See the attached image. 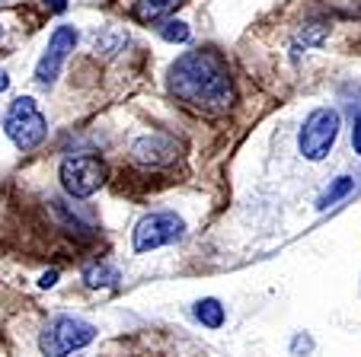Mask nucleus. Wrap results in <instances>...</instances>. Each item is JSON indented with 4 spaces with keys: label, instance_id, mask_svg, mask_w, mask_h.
Here are the masks:
<instances>
[{
    "label": "nucleus",
    "instance_id": "nucleus-1",
    "mask_svg": "<svg viewBox=\"0 0 361 357\" xmlns=\"http://www.w3.org/2000/svg\"><path fill=\"white\" fill-rule=\"evenodd\" d=\"M170 93L202 115H224L233 106V80L218 51H185L170 68Z\"/></svg>",
    "mask_w": 361,
    "mask_h": 357
},
{
    "label": "nucleus",
    "instance_id": "nucleus-2",
    "mask_svg": "<svg viewBox=\"0 0 361 357\" xmlns=\"http://www.w3.org/2000/svg\"><path fill=\"white\" fill-rule=\"evenodd\" d=\"M96 338V325L77 316H58L42 329L39 335V351L45 357H68L74 351L87 348Z\"/></svg>",
    "mask_w": 361,
    "mask_h": 357
},
{
    "label": "nucleus",
    "instance_id": "nucleus-3",
    "mask_svg": "<svg viewBox=\"0 0 361 357\" xmlns=\"http://www.w3.org/2000/svg\"><path fill=\"white\" fill-rule=\"evenodd\" d=\"M339 128H342V118L336 108H317V112H310L298 134L300 156H304V160H314V163L326 160L336 137H339Z\"/></svg>",
    "mask_w": 361,
    "mask_h": 357
},
{
    "label": "nucleus",
    "instance_id": "nucleus-4",
    "mask_svg": "<svg viewBox=\"0 0 361 357\" xmlns=\"http://www.w3.org/2000/svg\"><path fill=\"white\" fill-rule=\"evenodd\" d=\"M4 131H7V137L20 150H32V147H39V144L45 141L48 122H45V115L39 112L35 99L20 96V99H13V106H10L7 122H4Z\"/></svg>",
    "mask_w": 361,
    "mask_h": 357
},
{
    "label": "nucleus",
    "instance_id": "nucleus-5",
    "mask_svg": "<svg viewBox=\"0 0 361 357\" xmlns=\"http://www.w3.org/2000/svg\"><path fill=\"white\" fill-rule=\"evenodd\" d=\"M61 185L71 198H90L102 189L106 182V163L93 154H80V156H68L61 163Z\"/></svg>",
    "mask_w": 361,
    "mask_h": 357
},
{
    "label": "nucleus",
    "instance_id": "nucleus-6",
    "mask_svg": "<svg viewBox=\"0 0 361 357\" xmlns=\"http://www.w3.org/2000/svg\"><path fill=\"white\" fill-rule=\"evenodd\" d=\"M185 223L173 211H154V214L141 217L135 227V252H154L160 246H170L183 239Z\"/></svg>",
    "mask_w": 361,
    "mask_h": 357
},
{
    "label": "nucleus",
    "instance_id": "nucleus-7",
    "mask_svg": "<svg viewBox=\"0 0 361 357\" xmlns=\"http://www.w3.org/2000/svg\"><path fill=\"white\" fill-rule=\"evenodd\" d=\"M74 45H77L74 26H58L55 32H51V39H48V45H45V54L39 58V68H35V83H39V87L48 89L58 80V74H61L64 61L71 58Z\"/></svg>",
    "mask_w": 361,
    "mask_h": 357
},
{
    "label": "nucleus",
    "instance_id": "nucleus-8",
    "mask_svg": "<svg viewBox=\"0 0 361 357\" xmlns=\"http://www.w3.org/2000/svg\"><path fill=\"white\" fill-rule=\"evenodd\" d=\"M179 147L170 134H147V137H137L131 144V160L141 163V166H170L176 160Z\"/></svg>",
    "mask_w": 361,
    "mask_h": 357
},
{
    "label": "nucleus",
    "instance_id": "nucleus-9",
    "mask_svg": "<svg viewBox=\"0 0 361 357\" xmlns=\"http://www.w3.org/2000/svg\"><path fill=\"white\" fill-rule=\"evenodd\" d=\"M176 7H183V0H137L135 20L137 23H157V20H166Z\"/></svg>",
    "mask_w": 361,
    "mask_h": 357
},
{
    "label": "nucleus",
    "instance_id": "nucleus-10",
    "mask_svg": "<svg viewBox=\"0 0 361 357\" xmlns=\"http://www.w3.org/2000/svg\"><path fill=\"white\" fill-rule=\"evenodd\" d=\"M195 316L202 325H208V329H221L224 325V306L214 300V296H208V300H198L195 303Z\"/></svg>",
    "mask_w": 361,
    "mask_h": 357
},
{
    "label": "nucleus",
    "instance_id": "nucleus-11",
    "mask_svg": "<svg viewBox=\"0 0 361 357\" xmlns=\"http://www.w3.org/2000/svg\"><path fill=\"white\" fill-rule=\"evenodd\" d=\"M83 281H87L90 287H112V284L118 281V271L112 268V265H106V262H96V265H90V268L83 271Z\"/></svg>",
    "mask_w": 361,
    "mask_h": 357
},
{
    "label": "nucleus",
    "instance_id": "nucleus-12",
    "mask_svg": "<svg viewBox=\"0 0 361 357\" xmlns=\"http://www.w3.org/2000/svg\"><path fill=\"white\" fill-rule=\"evenodd\" d=\"M352 189H355L352 179H348V175H339V179H336V182L320 195V208H329V204H336L339 198H345Z\"/></svg>",
    "mask_w": 361,
    "mask_h": 357
},
{
    "label": "nucleus",
    "instance_id": "nucleus-13",
    "mask_svg": "<svg viewBox=\"0 0 361 357\" xmlns=\"http://www.w3.org/2000/svg\"><path fill=\"white\" fill-rule=\"evenodd\" d=\"M160 35H164L166 42H189V26L185 23H179V20H166L164 26H160Z\"/></svg>",
    "mask_w": 361,
    "mask_h": 357
},
{
    "label": "nucleus",
    "instance_id": "nucleus-14",
    "mask_svg": "<svg viewBox=\"0 0 361 357\" xmlns=\"http://www.w3.org/2000/svg\"><path fill=\"white\" fill-rule=\"evenodd\" d=\"M323 35H326V29L320 26V23H310V26L304 29V32L298 35V45H317V42H323Z\"/></svg>",
    "mask_w": 361,
    "mask_h": 357
},
{
    "label": "nucleus",
    "instance_id": "nucleus-15",
    "mask_svg": "<svg viewBox=\"0 0 361 357\" xmlns=\"http://www.w3.org/2000/svg\"><path fill=\"white\" fill-rule=\"evenodd\" d=\"M352 147H355V154L361 156V115L355 118V128H352Z\"/></svg>",
    "mask_w": 361,
    "mask_h": 357
},
{
    "label": "nucleus",
    "instance_id": "nucleus-16",
    "mask_svg": "<svg viewBox=\"0 0 361 357\" xmlns=\"http://www.w3.org/2000/svg\"><path fill=\"white\" fill-rule=\"evenodd\" d=\"M45 7L51 10V13H64V10H68V0H45Z\"/></svg>",
    "mask_w": 361,
    "mask_h": 357
},
{
    "label": "nucleus",
    "instance_id": "nucleus-17",
    "mask_svg": "<svg viewBox=\"0 0 361 357\" xmlns=\"http://www.w3.org/2000/svg\"><path fill=\"white\" fill-rule=\"evenodd\" d=\"M55 281H58V271H45V275H42V281H39V287H51Z\"/></svg>",
    "mask_w": 361,
    "mask_h": 357
},
{
    "label": "nucleus",
    "instance_id": "nucleus-18",
    "mask_svg": "<svg viewBox=\"0 0 361 357\" xmlns=\"http://www.w3.org/2000/svg\"><path fill=\"white\" fill-rule=\"evenodd\" d=\"M7 87H10V77H7V70L0 68V93H4V89H7Z\"/></svg>",
    "mask_w": 361,
    "mask_h": 357
}]
</instances>
